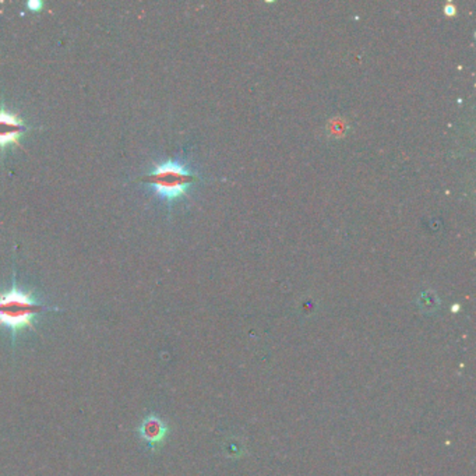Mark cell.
<instances>
[{
  "mask_svg": "<svg viewBox=\"0 0 476 476\" xmlns=\"http://www.w3.org/2000/svg\"><path fill=\"white\" fill-rule=\"evenodd\" d=\"M45 308L47 310L49 307L35 302L31 293L17 288L0 292V327H7L14 341L17 331L21 328H34V317Z\"/></svg>",
  "mask_w": 476,
  "mask_h": 476,
  "instance_id": "1",
  "label": "cell"
},
{
  "mask_svg": "<svg viewBox=\"0 0 476 476\" xmlns=\"http://www.w3.org/2000/svg\"><path fill=\"white\" fill-rule=\"evenodd\" d=\"M194 179L188 168L173 161L156 165L145 177L154 186L156 194L169 201L183 195Z\"/></svg>",
  "mask_w": 476,
  "mask_h": 476,
  "instance_id": "2",
  "label": "cell"
},
{
  "mask_svg": "<svg viewBox=\"0 0 476 476\" xmlns=\"http://www.w3.org/2000/svg\"><path fill=\"white\" fill-rule=\"evenodd\" d=\"M25 131L22 120L15 114L4 109L0 110V147L15 144L20 145V135Z\"/></svg>",
  "mask_w": 476,
  "mask_h": 476,
  "instance_id": "3",
  "label": "cell"
},
{
  "mask_svg": "<svg viewBox=\"0 0 476 476\" xmlns=\"http://www.w3.org/2000/svg\"><path fill=\"white\" fill-rule=\"evenodd\" d=\"M168 433L166 424L155 415L147 416L138 427L140 437L147 441L149 445H155L161 442Z\"/></svg>",
  "mask_w": 476,
  "mask_h": 476,
  "instance_id": "4",
  "label": "cell"
},
{
  "mask_svg": "<svg viewBox=\"0 0 476 476\" xmlns=\"http://www.w3.org/2000/svg\"><path fill=\"white\" fill-rule=\"evenodd\" d=\"M28 7H29L32 11H38V10L42 7V3L38 1V0H31V1H28Z\"/></svg>",
  "mask_w": 476,
  "mask_h": 476,
  "instance_id": "5",
  "label": "cell"
},
{
  "mask_svg": "<svg viewBox=\"0 0 476 476\" xmlns=\"http://www.w3.org/2000/svg\"><path fill=\"white\" fill-rule=\"evenodd\" d=\"M445 13H447L448 15L454 14V13H455V7H454L452 4H448V6H445Z\"/></svg>",
  "mask_w": 476,
  "mask_h": 476,
  "instance_id": "6",
  "label": "cell"
}]
</instances>
